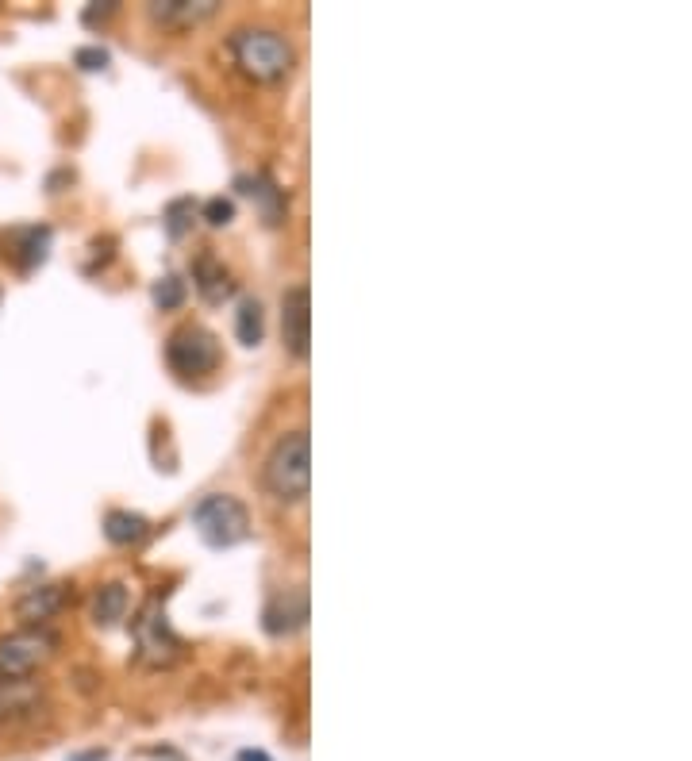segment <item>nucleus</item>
Masks as SVG:
<instances>
[{
	"mask_svg": "<svg viewBox=\"0 0 692 761\" xmlns=\"http://www.w3.org/2000/svg\"><path fill=\"white\" fill-rule=\"evenodd\" d=\"M227 50L235 58V66L250 77V81H281V77L293 70L297 54H293V43L277 31V27H239L231 31L227 39Z\"/></svg>",
	"mask_w": 692,
	"mask_h": 761,
	"instance_id": "nucleus-1",
	"label": "nucleus"
},
{
	"mask_svg": "<svg viewBox=\"0 0 692 761\" xmlns=\"http://www.w3.org/2000/svg\"><path fill=\"white\" fill-rule=\"evenodd\" d=\"M312 454H308V431H289L273 442L266 469H262V485L273 500L281 504H300L312 485Z\"/></svg>",
	"mask_w": 692,
	"mask_h": 761,
	"instance_id": "nucleus-2",
	"label": "nucleus"
},
{
	"mask_svg": "<svg viewBox=\"0 0 692 761\" xmlns=\"http://www.w3.org/2000/svg\"><path fill=\"white\" fill-rule=\"evenodd\" d=\"M193 527L212 550H231L250 535V512L243 508V500L212 492L193 508Z\"/></svg>",
	"mask_w": 692,
	"mask_h": 761,
	"instance_id": "nucleus-3",
	"label": "nucleus"
},
{
	"mask_svg": "<svg viewBox=\"0 0 692 761\" xmlns=\"http://www.w3.org/2000/svg\"><path fill=\"white\" fill-rule=\"evenodd\" d=\"M58 654V635L50 627H20L0 639V685L4 681H31Z\"/></svg>",
	"mask_w": 692,
	"mask_h": 761,
	"instance_id": "nucleus-4",
	"label": "nucleus"
},
{
	"mask_svg": "<svg viewBox=\"0 0 692 761\" xmlns=\"http://www.w3.org/2000/svg\"><path fill=\"white\" fill-rule=\"evenodd\" d=\"M220 358L223 354L216 335L208 327H200V323H185L166 339V366L177 377H204V373H212L220 366Z\"/></svg>",
	"mask_w": 692,
	"mask_h": 761,
	"instance_id": "nucleus-5",
	"label": "nucleus"
},
{
	"mask_svg": "<svg viewBox=\"0 0 692 761\" xmlns=\"http://www.w3.org/2000/svg\"><path fill=\"white\" fill-rule=\"evenodd\" d=\"M131 627H135V642H139V658L147 665H170L181 654V639L170 631L158 596H150L147 604H143V612L135 615Z\"/></svg>",
	"mask_w": 692,
	"mask_h": 761,
	"instance_id": "nucleus-6",
	"label": "nucleus"
},
{
	"mask_svg": "<svg viewBox=\"0 0 692 761\" xmlns=\"http://www.w3.org/2000/svg\"><path fill=\"white\" fill-rule=\"evenodd\" d=\"M281 335H285V350L304 362L308 343H312V293H308V285H293L281 296Z\"/></svg>",
	"mask_w": 692,
	"mask_h": 761,
	"instance_id": "nucleus-7",
	"label": "nucleus"
},
{
	"mask_svg": "<svg viewBox=\"0 0 692 761\" xmlns=\"http://www.w3.org/2000/svg\"><path fill=\"white\" fill-rule=\"evenodd\" d=\"M50 243H54V231H50L47 223L12 227V231L0 239V246H4L0 254H4V262H12L20 273H31V270H39V266L47 262Z\"/></svg>",
	"mask_w": 692,
	"mask_h": 761,
	"instance_id": "nucleus-8",
	"label": "nucleus"
},
{
	"mask_svg": "<svg viewBox=\"0 0 692 761\" xmlns=\"http://www.w3.org/2000/svg\"><path fill=\"white\" fill-rule=\"evenodd\" d=\"M74 600V585L66 581H54V585H35L16 600V619L24 627H47L54 615L62 612L66 604Z\"/></svg>",
	"mask_w": 692,
	"mask_h": 761,
	"instance_id": "nucleus-9",
	"label": "nucleus"
},
{
	"mask_svg": "<svg viewBox=\"0 0 692 761\" xmlns=\"http://www.w3.org/2000/svg\"><path fill=\"white\" fill-rule=\"evenodd\" d=\"M308 623V592L304 589H281L270 596L266 612H262V627L273 639H285Z\"/></svg>",
	"mask_w": 692,
	"mask_h": 761,
	"instance_id": "nucleus-10",
	"label": "nucleus"
},
{
	"mask_svg": "<svg viewBox=\"0 0 692 761\" xmlns=\"http://www.w3.org/2000/svg\"><path fill=\"white\" fill-rule=\"evenodd\" d=\"M235 189L250 197L258 204V212H262V220L277 227V223H285V208H289V200H285V189L273 181L270 173H254V177H235Z\"/></svg>",
	"mask_w": 692,
	"mask_h": 761,
	"instance_id": "nucleus-11",
	"label": "nucleus"
},
{
	"mask_svg": "<svg viewBox=\"0 0 692 761\" xmlns=\"http://www.w3.org/2000/svg\"><path fill=\"white\" fill-rule=\"evenodd\" d=\"M216 8H220V0H154L150 20L162 27H193L208 20Z\"/></svg>",
	"mask_w": 692,
	"mask_h": 761,
	"instance_id": "nucleus-12",
	"label": "nucleus"
},
{
	"mask_svg": "<svg viewBox=\"0 0 692 761\" xmlns=\"http://www.w3.org/2000/svg\"><path fill=\"white\" fill-rule=\"evenodd\" d=\"M193 285L208 304H223L227 296H235V281L216 254H200L193 262Z\"/></svg>",
	"mask_w": 692,
	"mask_h": 761,
	"instance_id": "nucleus-13",
	"label": "nucleus"
},
{
	"mask_svg": "<svg viewBox=\"0 0 692 761\" xmlns=\"http://www.w3.org/2000/svg\"><path fill=\"white\" fill-rule=\"evenodd\" d=\"M150 535V519L131 508H112L104 516V539L112 546H139Z\"/></svg>",
	"mask_w": 692,
	"mask_h": 761,
	"instance_id": "nucleus-14",
	"label": "nucleus"
},
{
	"mask_svg": "<svg viewBox=\"0 0 692 761\" xmlns=\"http://www.w3.org/2000/svg\"><path fill=\"white\" fill-rule=\"evenodd\" d=\"M131 608V592L120 581H108L93 592V623L97 627H116Z\"/></svg>",
	"mask_w": 692,
	"mask_h": 761,
	"instance_id": "nucleus-15",
	"label": "nucleus"
},
{
	"mask_svg": "<svg viewBox=\"0 0 692 761\" xmlns=\"http://www.w3.org/2000/svg\"><path fill=\"white\" fill-rule=\"evenodd\" d=\"M39 704V685L35 681H4L0 685V727L27 715Z\"/></svg>",
	"mask_w": 692,
	"mask_h": 761,
	"instance_id": "nucleus-16",
	"label": "nucleus"
},
{
	"mask_svg": "<svg viewBox=\"0 0 692 761\" xmlns=\"http://www.w3.org/2000/svg\"><path fill=\"white\" fill-rule=\"evenodd\" d=\"M235 335H239L243 346H258L262 335H266V316H262V304L254 296H247L239 304V312H235Z\"/></svg>",
	"mask_w": 692,
	"mask_h": 761,
	"instance_id": "nucleus-17",
	"label": "nucleus"
},
{
	"mask_svg": "<svg viewBox=\"0 0 692 761\" xmlns=\"http://www.w3.org/2000/svg\"><path fill=\"white\" fill-rule=\"evenodd\" d=\"M193 216H197V200L193 197H177L166 204V235L170 239H185L189 227H193Z\"/></svg>",
	"mask_w": 692,
	"mask_h": 761,
	"instance_id": "nucleus-18",
	"label": "nucleus"
},
{
	"mask_svg": "<svg viewBox=\"0 0 692 761\" xmlns=\"http://www.w3.org/2000/svg\"><path fill=\"white\" fill-rule=\"evenodd\" d=\"M185 281L177 277V273H166V277H158L154 281V289H150V300H154V308H162V312H173V308H181L185 304Z\"/></svg>",
	"mask_w": 692,
	"mask_h": 761,
	"instance_id": "nucleus-19",
	"label": "nucleus"
},
{
	"mask_svg": "<svg viewBox=\"0 0 692 761\" xmlns=\"http://www.w3.org/2000/svg\"><path fill=\"white\" fill-rule=\"evenodd\" d=\"M200 216L208 220V227H227V223L235 220V200L227 197H212L204 208H200Z\"/></svg>",
	"mask_w": 692,
	"mask_h": 761,
	"instance_id": "nucleus-20",
	"label": "nucleus"
},
{
	"mask_svg": "<svg viewBox=\"0 0 692 761\" xmlns=\"http://www.w3.org/2000/svg\"><path fill=\"white\" fill-rule=\"evenodd\" d=\"M74 66L77 70H85V74H97L108 66V50L104 47H77L74 50Z\"/></svg>",
	"mask_w": 692,
	"mask_h": 761,
	"instance_id": "nucleus-21",
	"label": "nucleus"
},
{
	"mask_svg": "<svg viewBox=\"0 0 692 761\" xmlns=\"http://www.w3.org/2000/svg\"><path fill=\"white\" fill-rule=\"evenodd\" d=\"M116 8H120L116 0H100V4H89V8L81 12V20H85L89 27H93V24H104L108 16H116Z\"/></svg>",
	"mask_w": 692,
	"mask_h": 761,
	"instance_id": "nucleus-22",
	"label": "nucleus"
},
{
	"mask_svg": "<svg viewBox=\"0 0 692 761\" xmlns=\"http://www.w3.org/2000/svg\"><path fill=\"white\" fill-rule=\"evenodd\" d=\"M239 761H270V754H262V750H239Z\"/></svg>",
	"mask_w": 692,
	"mask_h": 761,
	"instance_id": "nucleus-23",
	"label": "nucleus"
}]
</instances>
